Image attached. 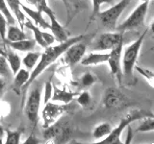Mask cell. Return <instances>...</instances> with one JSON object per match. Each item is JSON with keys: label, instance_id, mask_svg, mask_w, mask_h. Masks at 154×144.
<instances>
[{"label": "cell", "instance_id": "e575fe53", "mask_svg": "<svg viewBox=\"0 0 154 144\" xmlns=\"http://www.w3.org/2000/svg\"><path fill=\"white\" fill-rule=\"evenodd\" d=\"M7 25L8 22L6 20V18L3 16V14L0 12V37L4 40L6 38V31H7Z\"/></svg>", "mask_w": 154, "mask_h": 144}, {"label": "cell", "instance_id": "d4e9b609", "mask_svg": "<svg viewBox=\"0 0 154 144\" xmlns=\"http://www.w3.org/2000/svg\"><path fill=\"white\" fill-rule=\"evenodd\" d=\"M41 54L42 53L40 52H27L26 56L21 61V64H23L27 69H34V67L37 65L38 60H40Z\"/></svg>", "mask_w": 154, "mask_h": 144}, {"label": "cell", "instance_id": "e0dca14e", "mask_svg": "<svg viewBox=\"0 0 154 144\" xmlns=\"http://www.w3.org/2000/svg\"><path fill=\"white\" fill-rule=\"evenodd\" d=\"M10 9V11L13 14V16L16 18V20L18 22L19 27L22 30L24 28V22H25V14L21 10V2L19 0H5Z\"/></svg>", "mask_w": 154, "mask_h": 144}, {"label": "cell", "instance_id": "8d00e7d4", "mask_svg": "<svg viewBox=\"0 0 154 144\" xmlns=\"http://www.w3.org/2000/svg\"><path fill=\"white\" fill-rule=\"evenodd\" d=\"M42 37H43V40H45V43L47 46L49 45H52L53 43H54V41L56 40L54 36L52 35V34L50 33H45V32H42Z\"/></svg>", "mask_w": 154, "mask_h": 144}, {"label": "cell", "instance_id": "52a82bcc", "mask_svg": "<svg viewBox=\"0 0 154 144\" xmlns=\"http://www.w3.org/2000/svg\"><path fill=\"white\" fill-rule=\"evenodd\" d=\"M41 102L42 89L40 86H37L28 95L25 104V114L29 121L33 124L34 128L37 126L38 121V112H40L41 108Z\"/></svg>", "mask_w": 154, "mask_h": 144}, {"label": "cell", "instance_id": "d590c367", "mask_svg": "<svg viewBox=\"0 0 154 144\" xmlns=\"http://www.w3.org/2000/svg\"><path fill=\"white\" fill-rule=\"evenodd\" d=\"M10 113V105L7 102L0 101V117H5Z\"/></svg>", "mask_w": 154, "mask_h": 144}, {"label": "cell", "instance_id": "4316f807", "mask_svg": "<svg viewBox=\"0 0 154 144\" xmlns=\"http://www.w3.org/2000/svg\"><path fill=\"white\" fill-rule=\"evenodd\" d=\"M0 76L5 79H11L13 76V73L10 69V66L6 60V57L2 55H0Z\"/></svg>", "mask_w": 154, "mask_h": 144}, {"label": "cell", "instance_id": "ba28073f", "mask_svg": "<svg viewBox=\"0 0 154 144\" xmlns=\"http://www.w3.org/2000/svg\"><path fill=\"white\" fill-rule=\"evenodd\" d=\"M45 129L43 137L46 140H52L54 143H64L67 141L71 134L69 127L61 121H56Z\"/></svg>", "mask_w": 154, "mask_h": 144}, {"label": "cell", "instance_id": "4fadbf2b", "mask_svg": "<svg viewBox=\"0 0 154 144\" xmlns=\"http://www.w3.org/2000/svg\"><path fill=\"white\" fill-rule=\"evenodd\" d=\"M86 50H87V45L85 43L81 41L73 43L64 53L66 62L69 64L70 65H74L76 64H78L82 60V58L84 57Z\"/></svg>", "mask_w": 154, "mask_h": 144}, {"label": "cell", "instance_id": "ab89813d", "mask_svg": "<svg viewBox=\"0 0 154 144\" xmlns=\"http://www.w3.org/2000/svg\"><path fill=\"white\" fill-rule=\"evenodd\" d=\"M4 88H5V81L2 78H0V100H1V97L3 95Z\"/></svg>", "mask_w": 154, "mask_h": 144}, {"label": "cell", "instance_id": "74e56055", "mask_svg": "<svg viewBox=\"0 0 154 144\" xmlns=\"http://www.w3.org/2000/svg\"><path fill=\"white\" fill-rule=\"evenodd\" d=\"M127 128V136H126V139H125V143L126 144H129L130 142H131L132 138H133V136H134V133H133V130L132 128L130 127V125H128V126L126 127Z\"/></svg>", "mask_w": 154, "mask_h": 144}, {"label": "cell", "instance_id": "484cf974", "mask_svg": "<svg viewBox=\"0 0 154 144\" xmlns=\"http://www.w3.org/2000/svg\"><path fill=\"white\" fill-rule=\"evenodd\" d=\"M0 12L3 14V16L6 18L8 24H10V25H14L16 24V18H14L13 14L10 11L5 0H0Z\"/></svg>", "mask_w": 154, "mask_h": 144}, {"label": "cell", "instance_id": "277c9868", "mask_svg": "<svg viewBox=\"0 0 154 144\" xmlns=\"http://www.w3.org/2000/svg\"><path fill=\"white\" fill-rule=\"evenodd\" d=\"M38 10H40L42 13H45L50 19V30L52 35L54 36L55 40L59 42L66 41L67 38H69V32H67L65 27H63L59 21L57 20L55 13L53 10L47 5L46 0H36V5Z\"/></svg>", "mask_w": 154, "mask_h": 144}, {"label": "cell", "instance_id": "9a60e30c", "mask_svg": "<svg viewBox=\"0 0 154 144\" xmlns=\"http://www.w3.org/2000/svg\"><path fill=\"white\" fill-rule=\"evenodd\" d=\"M20 7L23 13L27 14L31 19H33L34 22H35V25L42 29H50V24H48L45 19L43 18L42 13L40 10H32L24 4H21Z\"/></svg>", "mask_w": 154, "mask_h": 144}, {"label": "cell", "instance_id": "603a6c76", "mask_svg": "<svg viewBox=\"0 0 154 144\" xmlns=\"http://www.w3.org/2000/svg\"><path fill=\"white\" fill-rule=\"evenodd\" d=\"M24 27L28 28L29 30H31L33 32L35 40H36V42L38 43V45L42 46V48L47 47L45 40H43V37H42V31H41L40 27H38L37 25H35V24L32 23L30 20H27V21L24 22Z\"/></svg>", "mask_w": 154, "mask_h": 144}, {"label": "cell", "instance_id": "ffe728a7", "mask_svg": "<svg viewBox=\"0 0 154 144\" xmlns=\"http://www.w3.org/2000/svg\"><path fill=\"white\" fill-rule=\"evenodd\" d=\"M14 82H13V89L14 90L17 95H20L22 86L27 83V81L30 76V72L25 68L19 69L16 74L14 75Z\"/></svg>", "mask_w": 154, "mask_h": 144}, {"label": "cell", "instance_id": "5b68a950", "mask_svg": "<svg viewBox=\"0 0 154 144\" xmlns=\"http://www.w3.org/2000/svg\"><path fill=\"white\" fill-rule=\"evenodd\" d=\"M150 1L151 0H143V1L134 10L133 13L128 16L126 20L122 22L120 25L116 27V30L120 33H123L124 31L133 30V29H136L140 26H142L147 14V10H148V6Z\"/></svg>", "mask_w": 154, "mask_h": 144}, {"label": "cell", "instance_id": "60d3db41", "mask_svg": "<svg viewBox=\"0 0 154 144\" xmlns=\"http://www.w3.org/2000/svg\"><path fill=\"white\" fill-rule=\"evenodd\" d=\"M4 133H5V131H4V129H3V127L1 126V124H0V144L1 143H3V136H4Z\"/></svg>", "mask_w": 154, "mask_h": 144}, {"label": "cell", "instance_id": "7402d4cb", "mask_svg": "<svg viewBox=\"0 0 154 144\" xmlns=\"http://www.w3.org/2000/svg\"><path fill=\"white\" fill-rule=\"evenodd\" d=\"M25 38H26V35L20 27H17V25H10L7 28L5 40L10 41H17L21 40H25Z\"/></svg>", "mask_w": 154, "mask_h": 144}, {"label": "cell", "instance_id": "cb8c5ba5", "mask_svg": "<svg viewBox=\"0 0 154 144\" xmlns=\"http://www.w3.org/2000/svg\"><path fill=\"white\" fill-rule=\"evenodd\" d=\"M112 129H113V127H112V125H111L110 123H107V122L100 123L94 129L93 136L95 139L104 138L111 133Z\"/></svg>", "mask_w": 154, "mask_h": 144}, {"label": "cell", "instance_id": "f1b7e54d", "mask_svg": "<svg viewBox=\"0 0 154 144\" xmlns=\"http://www.w3.org/2000/svg\"><path fill=\"white\" fill-rule=\"evenodd\" d=\"M20 136L21 133L19 131H7V136H6V144H19L20 143Z\"/></svg>", "mask_w": 154, "mask_h": 144}, {"label": "cell", "instance_id": "5bb4252c", "mask_svg": "<svg viewBox=\"0 0 154 144\" xmlns=\"http://www.w3.org/2000/svg\"><path fill=\"white\" fill-rule=\"evenodd\" d=\"M66 11V24H69L80 12L87 8L82 0H62Z\"/></svg>", "mask_w": 154, "mask_h": 144}, {"label": "cell", "instance_id": "9c48e42d", "mask_svg": "<svg viewBox=\"0 0 154 144\" xmlns=\"http://www.w3.org/2000/svg\"><path fill=\"white\" fill-rule=\"evenodd\" d=\"M69 110L67 104H56L54 102H47L43 105L42 109V119H43V128L50 126L51 124L56 122L66 110Z\"/></svg>", "mask_w": 154, "mask_h": 144}, {"label": "cell", "instance_id": "7c38bea8", "mask_svg": "<svg viewBox=\"0 0 154 144\" xmlns=\"http://www.w3.org/2000/svg\"><path fill=\"white\" fill-rule=\"evenodd\" d=\"M127 99L117 88H108L104 91L103 104L107 109H120L126 105Z\"/></svg>", "mask_w": 154, "mask_h": 144}, {"label": "cell", "instance_id": "ac0fdd59", "mask_svg": "<svg viewBox=\"0 0 154 144\" xmlns=\"http://www.w3.org/2000/svg\"><path fill=\"white\" fill-rule=\"evenodd\" d=\"M5 43L9 46L11 49L20 52H30L35 49L36 40H21L17 41H10L7 40H4Z\"/></svg>", "mask_w": 154, "mask_h": 144}, {"label": "cell", "instance_id": "8992f818", "mask_svg": "<svg viewBox=\"0 0 154 144\" xmlns=\"http://www.w3.org/2000/svg\"><path fill=\"white\" fill-rule=\"evenodd\" d=\"M130 1L131 0H120L119 3L114 5L110 9L101 13L99 12L97 14V16L99 17V20L102 23V25L109 30H115L120 14L128 6Z\"/></svg>", "mask_w": 154, "mask_h": 144}, {"label": "cell", "instance_id": "836d02e7", "mask_svg": "<svg viewBox=\"0 0 154 144\" xmlns=\"http://www.w3.org/2000/svg\"><path fill=\"white\" fill-rule=\"evenodd\" d=\"M134 68L136 69L139 73H141L144 78L148 81V83L150 84L151 86H153V73H152V71L147 70V69H143V68H142V67L137 66L136 64H135Z\"/></svg>", "mask_w": 154, "mask_h": 144}, {"label": "cell", "instance_id": "b9f144b4", "mask_svg": "<svg viewBox=\"0 0 154 144\" xmlns=\"http://www.w3.org/2000/svg\"><path fill=\"white\" fill-rule=\"evenodd\" d=\"M25 1L31 5H36V0H25Z\"/></svg>", "mask_w": 154, "mask_h": 144}, {"label": "cell", "instance_id": "4dcf8cb0", "mask_svg": "<svg viewBox=\"0 0 154 144\" xmlns=\"http://www.w3.org/2000/svg\"><path fill=\"white\" fill-rule=\"evenodd\" d=\"M80 80H81L82 86H84V88H89V86H93L95 82L97 81V78L91 73H86L81 77Z\"/></svg>", "mask_w": 154, "mask_h": 144}, {"label": "cell", "instance_id": "f35d334b", "mask_svg": "<svg viewBox=\"0 0 154 144\" xmlns=\"http://www.w3.org/2000/svg\"><path fill=\"white\" fill-rule=\"evenodd\" d=\"M38 143H40V141H38V139L34 136V134H31V136L24 141V144H38Z\"/></svg>", "mask_w": 154, "mask_h": 144}, {"label": "cell", "instance_id": "2e32d148", "mask_svg": "<svg viewBox=\"0 0 154 144\" xmlns=\"http://www.w3.org/2000/svg\"><path fill=\"white\" fill-rule=\"evenodd\" d=\"M109 52L106 53H100V52H94L90 53L87 57H83L80 61L81 64L83 66H91V65H98L102 64L104 62H107L109 59Z\"/></svg>", "mask_w": 154, "mask_h": 144}, {"label": "cell", "instance_id": "d6986e66", "mask_svg": "<svg viewBox=\"0 0 154 144\" xmlns=\"http://www.w3.org/2000/svg\"><path fill=\"white\" fill-rule=\"evenodd\" d=\"M76 96V93L70 92L66 89H60L56 86H53L51 99L52 102H61L63 104H69Z\"/></svg>", "mask_w": 154, "mask_h": 144}, {"label": "cell", "instance_id": "6da1fadb", "mask_svg": "<svg viewBox=\"0 0 154 144\" xmlns=\"http://www.w3.org/2000/svg\"><path fill=\"white\" fill-rule=\"evenodd\" d=\"M85 37L83 35H79L77 37H73V38H67L66 41L60 42L58 45H49L45 47V50L43 51V53L41 54L40 60H38L37 65L34 67L33 71L30 73V76H29V79L27 81V83L22 86L21 88V92L23 97H22V102L25 99V95L26 92L29 88L33 82L35 81L38 76H40L43 71H45L48 66L51 65L52 64H54V62H56V60L59 58L60 56H62L65 53V51L69 48L70 45H72L75 42L78 41H82L83 38Z\"/></svg>", "mask_w": 154, "mask_h": 144}, {"label": "cell", "instance_id": "f546056e", "mask_svg": "<svg viewBox=\"0 0 154 144\" xmlns=\"http://www.w3.org/2000/svg\"><path fill=\"white\" fill-rule=\"evenodd\" d=\"M76 102L83 108L88 107L91 102V96L89 91H83V92H81L78 96H77Z\"/></svg>", "mask_w": 154, "mask_h": 144}, {"label": "cell", "instance_id": "3957f363", "mask_svg": "<svg viewBox=\"0 0 154 144\" xmlns=\"http://www.w3.org/2000/svg\"><path fill=\"white\" fill-rule=\"evenodd\" d=\"M152 115L149 112H146L142 110H132L128 112L124 116L120 119L119 125L116 128H113L111 133L107 136L104 137L103 140L96 142V144H122V141L120 140V136L123 133L124 129L132 122L137 121L142 118Z\"/></svg>", "mask_w": 154, "mask_h": 144}, {"label": "cell", "instance_id": "8fae6325", "mask_svg": "<svg viewBox=\"0 0 154 144\" xmlns=\"http://www.w3.org/2000/svg\"><path fill=\"white\" fill-rule=\"evenodd\" d=\"M122 42H123L122 33H104L94 43V49L97 51H110Z\"/></svg>", "mask_w": 154, "mask_h": 144}, {"label": "cell", "instance_id": "7bdbcfd3", "mask_svg": "<svg viewBox=\"0 0 154 144\" xmlns=\"http://www.w3.org/2000/svg\"><path fill=\"white\" fill-rule=\"evenodd\" d=\"M0 55L2 56H6V51H4L2 48H0Z\"/></svg>", "mask_w": 154, "mask_h": 144}, {"label": "cell", "instance_id": "44dd1931", "mask_svg": "<svg viewBox=\"0 0 154 144\" xmlns=\"http://www.w3.org/2000/svg\"><path fill=\"white\" fill-rule=\"evenodd\" d=\"M6 60L8 62V64L10 66V69H11L13 75H14L20 69L21 66V60L19 56L17 54L16 52H14L11 48L6 51Z\"/></svg>", "mask_w": 154, "mask_h": 144}, {"label": "cell", "instance_id": "ee69618b", "mask_svg": "<svg viewBox=\"0 0 154 144\" xmlns=\"http://www.w3.org/2000/svg\"><path fill=\"white\" fill-rule=\"evenodd\" d=\"M142 1H143V0H142Z\"/></svg>", "mask_w": 154, "mask_h": 144}, {"label": "cell", "instance_id": "83f0119b", "mask_svg": "<svg viewBox=\"0 0 154 144\" xmlns=\"http://www.w3.org/2000/svg\"><path fill=\"white\" fill-rule=\"evenodd\" d=\"M146 119L140 124L136 132H153L154 131V118L153 115L144 117Z\"/></svg>", "mask_w": 154, "mask_h": 144}, {"label": "cell", "instance_id": "d6a6232c", "mask_svg": "<svg viewBox=\"0 0 154 144\" xmlns=\"http://www.w3.org/2000/svg\"><path fill=\"white\" fill-rule=\"evenodd\" d=\"M52 91H53V85L51 80H48L45 85V96H43V105L46 104L47 102H49V100L51 99L52 96Z\"/></svg>", "mask_w": 154, "mask_h": 144}, {"label": "cell", "instance_id": "1f68e13d", "mask_svg": "<svg viewBox=\"0 0 154 144\" xmlns=\"http://www.w3.org/2000/svg\"><path fill=\"white\" fill-rule=\"evenodd\" d=\"M113 0H91L93 4V14H91V18H94L100 11V7L105 3H111Z\"/></svg>", "mask_w": 154, "mask_h": 144}, {"label": "cell", "instance_id": "30bf717a", "mask_svg": "<svg viewBox=\"0 0 154 144\" xmlns=\"http://www.w3.org/2000/svg\"><path fill=\"white\" fill-rule=\"evenodd\" d=\"M123 49V42L119 43L112 50H110L109 53V59L107 62L109 64L111 74L113 75L114 78L117 79L119 85H122V53Z\"/></svg>", "mask_w": 154, "mask_h": 144}, {"label": "cell", "instance_id": "7a4b0ae2", "mask_svg": "<svg viewBox=\"0 0 154 144\" xmlns=\"http://www.w3.org/2000/svg\"><path fill=\"white\" fill-rule=\"evenodd\" d=\"M147 33H148V29L143 32L142 35H140L136 40L125 48L123 52V56H122V76H124V79L126 80V82L129 85L130 84L132 85L133 82L135 81L134 73H133L134 66L136 64L140 50H141L144 38L147 35Z\"/></svg>", "mask_w": 154, "mask_h": 144}]
</instances>
